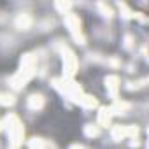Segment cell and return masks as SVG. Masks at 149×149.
I'll use <instances>...</instances> for the list:
<instances>
[{
  "label": "cell",
  "mask_w": 149,
  "mask_h": 149,
  "mask_svg": "<svg viewBox=\"0 0 149 149\" xmlns=\"http://www.w3.org/2000/svg\"><path fill=\"white\" fill-rule=\"evenodd\" d=\"M16 23H18V26H19V28H25V30H26V28L32 25V18H30L28 14H19V18H18V21H16Z\"/></svg>",
  "instance_id": "1"
},
{
  "label": "cell",
  "mask_w": 149,
  "mask_h": 149,
  "mask_svg": "<svg viewBox=\"0 0 149 149\" xmlns=\"http://www.w3.org/2000/svg\"><path fill=\"white\" fill-rule=\"evenodd\" d=\"M42 105V97L40 95H33L32 98H30V107L32 109H37V107H40Z\"/></svg>",
  "instance_id": "2"
},
{
  "label": "cell",
  "mask_w": 149,
  "mask_h": 149,
  "mask_svg": "<svg viewBox=\"0 0 149 149\" xmlns=\"http://www.w3.org/2000/svg\"><path fill=\"white\" fill-rule=\"evenodd\" d=\"M32 149H42V142H32Z\"/></svg>",
  "instance_id": "3"
}]
</instances>
